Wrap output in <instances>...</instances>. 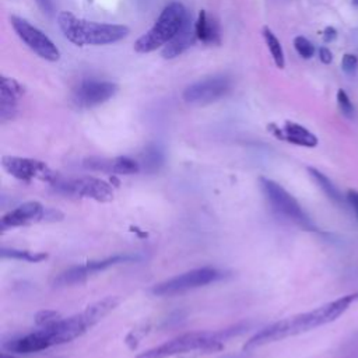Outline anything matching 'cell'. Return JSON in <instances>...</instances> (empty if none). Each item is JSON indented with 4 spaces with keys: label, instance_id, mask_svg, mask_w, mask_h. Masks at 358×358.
I'll return each instance as SVG.
<instances>
[{
    "label": "cell",
    "instance_id": "obj_7",
    "mask_svg": "<svg viewBox=\"0 0 358 358\" xmlns=\"http://www.w3.org/2000/svg\"><path fill=\"white\" fill-rule=\"evenodd\" d=\"M52 186L63 194L87 197V199H92L102 203L110 201L113 199L112 186L108 182L94 176H84V178H74V179H64L57 176V179L52 183Z\"/></svg>",
    "mask_w": 358,
    "mask_h": 358
},
{
    "label": "cell",
    "instance_id": "obj_20",
    "mask_svg": "<svg viewBox=\"0 0 358 358\" xmlns=\"http://www.w3.org/2000/svg\"><path fill=\"white\" fill-rule=\"evenodd\" d=\"M162 161H164L162 151L157 145H148L141 155L140 166L143 165L147 171H155L162 164Z\"/></svg>",
    "mask_w": 358,
    "mask_h": 358
},
{
    "label": "cell",
    "instance_id": "obj_6",
    "mask_svg": "<svg viewBox=\"0 0 358 358\" xmlns=\"http://www.w3.org/2000/svg\"><path fill=\"white\" fill-rule=\"evenodd\" d=\"M222 277H224V273L214 267H200V268L182 273L172 278H168L159 284H155L151 292L158 296L178 295L186 291L215 282Z\"/></svg>",
    "mask_w": 358,
    "mask_h": 358
},
{
    "label": "cell",
    "instance_id": "obj_32",
    "mask_svg": "<svg viewBox=\"0 0 358 358\" xmlns=\"http://www.w3.org/2000/svg\"><path fill=\"white\" fill-rule=\"evenodd\" d=\"M351 3H352L355 7H358V0H351Z\"/></svg>",
    "mask_w": 358,
    "mask_h": 358
},
{
    "label": "cell",
    "instance_id": "obj_3",
    "mask_svg": "<svg viewBox=\"0 0 358 358\" xmlns=\"http://www.w3.org/2000/svg\"><path fill=\"white\" fill-rule=\"evenodd\" d=\"M245 326L236 324L228 329L217 331H194L175 337L164 344L152 347L143 351L137 358H169L178 354H185L190 351H215L221 350L224 343L243 331Z\"/></svg>",
    "mask_w": 358,
    "mask_h": 358
},
{
    "label": "cell",
    "instance_id": "obj_17",
    "mask_svg": "<svg viewBox=\"0 0 358 358\" xmlns=\"http://www.w3.org/2000/svg\"><path fill=\"white\" fill-rule=\"evenodd\" d=\"M196 34L204 43H220V25L214 18H210L204 10L199 13L196 20Z\"/></svg>",
    "mask_w": 358,
    "mask_h": 358
},
{
    "label": "cell",
    "instance_id": "obj_8",
    "mask_svg": "<svg viewBox=\"0 0 358 358\" xmlns=\"http://www.w3.org/2000/svg\"><path fill=\"white\" fill-rule=\"evenodd\" d=\"M10 22L18 38L39 57L48 62H57L60 59V50L57 49V46L29 21L18 15H11Z\"/></svg>",
    "mask_w": 358,
    "mask_h": 358
},
{
    "label": "cell",
    "instance_id": "obj_26",
    "mask_svg": "<svg viewBox=\"0 0 358 358\" xmlns=\"http://www.w3.org/2000/svg\"><path fill=\"white\" fill-rule=\"evenodd\" d=\"M347 201H348L350 207L354 211L355 220L358 221V192L357 190H348L347 192Z\"/></svg>",
    "mask_w": 358,
    "mask_h": 358
},
{
    "label": "cell",
    "instance_id": "obj_10",
    "mask_svg": "<svg viewBox=\"0 0 358 358\" xmlns=\"http://www.w3.org/2000/svg\"><path fill=\"white\" fill-rule=\"evenodd\" d=\"M1 165L10 175L21 180L38 179L52 185L59 176L45 162L38 159H31V158L4 155L1 158Z\"/></svg>",
    "mask_w": 358,
    "mask_h": 358
},
{
    "label": "cell",
    "instance_id": "obj_5",
    "mask_svg": "<svg viewBox=\"0 0 358 358\" xmlns=\"http://www.w3.org/2000/svg\"><path fill=\"white\" fill-rule=\"evenodd\" d=\"M260 187L267 201L277 214L306 231L315 229V224L308 215V213L302 208L296 199L291 193H288L282 186H280L277 182L271 179L260 178Z\"/></svg>",
    "mask_w": 358,
    "mask_h": 358
},
{
    "label": "cell",
    "instance_id": "obj_25",
    "mask_svg": "<svg viewBox=\"0 0 358 358\" xmlns=\"http://www.w3.org/2000/svg\"><path fill=\"white\" fill-rule=\"evenodd\" d=\"M341 67L345 73H354L358 67V57L352 53H345L341 60Z\"/></svg>",
    "mask_w": 358,
    "mask_h": 358
},
{
    "label": "cell",
    "instance_id": "obj_21",
    "mask_svg": "<svg viewBox=\"0 0 358 358\" xmlns=\"http://www.w3.org/2000/svg\"><path fill=\"white\" fill-rule=\"evenodd\" d=\"M1 256L3 257H10V259H20V260H25V262H41L43 259H46L45 253H34V252H28V250H18V249H7L3 248L1 249Z\"/></svg>",
    "mask_w": 358,
    "mask_h": 358
},
{
    "label": "cell",
    "instance_id": "obj_27",
    "mask_svg": "<svg viewBox=\"0 0 358 358\" xmlns=\"http://www.w3.org/2000/svg\"><path fill=\"white\" fill-rule=\"evenodd\" d=\"M319 59L323 64H330L333 62V53L329 48L326 46H322L319 48Z\"/></svg>",
    "mask_w": 358,
    "mask_h": 358
},
{
    "label": "cell",
    "instance_id": "obj_1",
    "mask_svg": "<svg viewBox=\"0 0 358 358\" xmlns=\"http://www.w3.org/2000/svg\"><path fill=\"white\" fill-rule=\"evenodd\" d=\"M358 301V292L344 295L338 299H334L326 305H322L313 310L299 313L282 320H278L275 323H271L270 326L262 329L255 336H252L246 344L243 345V350H253L259 348L262 345L296 336L305 331H309L315 327L323 326L326 323L334 322L337 317H340L351 303Z\"/></svg>",
    "mask_w": 358,
    "mask_h": 358
},
{
    "label": "cell",
    "instance_id": "obj_23",
    "mask_svg": "<svg viewBox=\"0 0 358 358\" xmlns=\"http://www.w3.org/2000/svg\"><path fill=\"white\" fill-rule=\"evenodd\" d=\"M337 105L341 110V113L347 117H352L354 113H355V108L350 99V96L347 95V92L344 90H338L337 91Z\"/></svg>",
    "mask_w": 358,
    "mask_h": 358
},
{
    "label": "cell",
    "instance_id": "obj_18",
    "mask_svg": "<svg viewBox=\"0 0 358 358\" xmlns=\"http://www.w3.org/2000/svg\"><path fill=\"white\" fill-rule=\"evenodd\" d=\"M308 172H309L310 178L316 182V185L322 189V192L327 196V199H330L336 204H343V196L330 178H327L323 172H320L319 169L312 168V166L308 168Z\"/></svg>",
    "mask_w": 358,
    "mask_h": 358
},
{
    "label": "cell",
    "instance_id": "obj_2",
    "mask_svg": "<svg viewBox=\"0 0 358 358\" xmlns=\"http://www.w3.org/2000/svg\"><path fill=\"white\" fill-rule=\"evenodd\" d=\"M57 25L67 41L77 46L115 43L129 35V28L119 24H105L76 17L70 11L57 14Z\"/></svg>",
    "mask_w": 358,
    "mask_h": 358
},
{
    "label": "cell",
    "instance_id": "obj_16",
    "mask_svg": "<svg viewBox=\"0 0 358 358\" xmlns=\"http://www.w3.org/2000/svg\"><path fill=\"white\" fill-rule=\"evenodd\" d=\"M24 94L22 85L11 78L1 77V90H0V119L1 122L11 120L17 113V99Z\"/></svg>",
    "mask_w": 358,
    "mask_h": 358
},
{
    "label": "cell",
    "instance_id": "obj_14",
    "mask_svg": "<svg viewBox=\"0 0 358 358\" xmlns=\"http://www.w3.org/2000/svg\"><path fill=\"white\" fill-rule=\"evenodd\" d=\"M267 129L280 140L303 145V147H316L317 145V137L309 131L306 127L295 123V122H285L282 127H278L275 123H270Z\"/></svg>",
    "mask_w": 358,
    "mask_h": 358
},
{
    "label": "cell",
    "instance_id": "obj_12",
    "mask_svg": "<svg viewBox=\"0 0 358 358\" xmlns=\"http://www.w3.org/2000/svg\"><path fill=\"white\" fill-rule=\"evenodd\" d=\"M130 257L127 256H112V257H108V259H103V260H95V262H88L85 264H81V266H74V267H70L67 268L66 271L60 273L53 284L56 287H64V285H73V284H77V282H81L84 281L85 278H88L90 275H92L96 271H101V270H105L110 266H115L117 263H122L124 260H129Z\"/></svg>",
    "mask_w": 358,
    "mask_h": 358
},
{
    "label": "cell",
    "instance_id": "obj_22",
    "mask_svg": "<svg viewBox=\"0 0 358 358\" xmlns=\"http://www.w3.org/2000/svg\"><path fill=\"white\" fill-rule=\"evenodd\" d=\"M294 48L298 52V55L303 59H310L315 53V46L305 36H295L294 38Z\"/></svg>",
    "mask_w": 358,
    "mask_h": 358
},
{
    "label": "cell",
    "instance_id": "obj_19",
    "mask_svg": "<svg viewBox=\"0 0 358 358\" xmlns=\"http://www.w3.org/2000/svg\"><path fill=\"white\" fill-rule=\"evenodd\" d=\"M263 38L264 42L273 56V60L275 63V66L278 69H284L285 66V57H284V50L282 46L280 43V41L277 39V36L274 35V32L268 28V27H263Z\"/></svg>",
    "mask_w": 358,
    "mask_h": 358
},
{
    "label": "cell",
    "instance_id": "obj_30",
    "mask_svg": "<svg viewBox=\"0 0 358 358\" xmlns=\"http://www.w3.org/2000/svg\"><path fill=\"white\" fill-rule=\"evenodd\" d=\"M347 348H358V333H355L352 338L347 343Z\"/></svg>",
    "mask_w": 358,
    "mask_h": 358
},
{
    "label": "cell",
    "instance_id": "obj_31",
    "mask_svg": "<svg viewBox=\"0 0 358 358\" xmlns=\"http://www.w3.org/2000/svg\"><path fill=\"white\" fill-rule=\"evenodd\" d=\"M1 358H14V357L11 355V352H10V354H6V352H3V354H1Z\"/></svg>",
    "mask_w": 358,
    "mask_h": 358
},
{
    "label": "cell",
    "instance_id": "obj_15",
    "mask_svg": "<svg viewBox=\"0 0 358 358\" xmlns=\"http://www.w3.org/2000/svg\"><path fill=\"white\" fill-rule=\"evenodd\" d=\"M197 39L199 38L196 34V21L193 22L192 17L189 15L179 32L164 46L161 55L164 59H173L187 50L192 45H194Z\"/></svg>",
    "mask_w": 358,
    "mask_h": 358
},
{
    "label": "cell",
    "instance_id": "obj_13",
    "mask_svg": "<svg viewBox=\"0 0 358 358\" xmlns=\"http://www.w3.org/2000/svg\"><path fill=\"white\" fill-rule=\"evenodd\" d=\"M49 211L38 201H27L17 208L8 211L1 218V229L22 227L27 224L43 221L45 218H52L48 214Z\"/></svg>",
    "mask_w": 358,
    "mask_h": 358
},
{
    "label": "cell",
    "instance_id": "obj_29",
    "mask_svg": "<svg viewBox=\"0 0 358 358\" xmlns=\"http://www.w3.org/2000/svg\"><path fill=\"white\" fill-rule=\"evenodd\" d=\"M36 3H38V6H39L45 13L50 14V13L53 11V7H52L50 0H36Z\"/></svg>",
    "mask_w": 358,
    "mask_h": 358
},
{
    "label": "cell",
    "instance_id": "obj_28",
    "mask_svg": "<svg viewBox=\"0 0 358 358\" xmlns=\"http://www.w3.org/2000/svg\"><path fill=\"white\" fill-rule=\"evenodd\" d=\"M336 38H337V29L334 27L329 25L323 29V41L324 42H333Z\"/></svg>",
    "mask_w": 358,
    "mask_h": 358
},
{
    "label": "cell",
    "instance_id": "obj_4",
    "mask_svg": "<svg viewBox=\"0 0 358 358\" xmlns=\"http://www.w3.org/2000/svg\"><path fill=\"white\" fill-rule=\"evenodd\" d=\"M187 17L189 14L182 3H169L154 25L134 42V50L137 53H150L165 46L179 32Z\"/></svg>",
    "mask_w": 358,
    "mask_h": 358
},
{
    "label": "cell",
    "instance_id": "obj_24",
    "mask_svg": "<svg viewBox=\"0 0 358 358\" xmlns=\"http://www.w3.org/2000/svg\"><path fill=\"white\" fill-rule=\"evenodd\" d=\"M60 316L59 313L53 312V310H42L36 315V323L41 326V327H45V326H49L52 323H55L56 320H59Z\"/></svg>",
    "mask_w": 358,
    "mask_h": 358
},
{
    "label": "cell",
    "instance_id": "obj_9",
    "mask_svg": "<svg viewBox=\"0 0 358 358\" xmlns=\"http://www.w3.org/2000/svg\"><path fill=\"white\" fill-rule=\"evenodd\" d=\"M231 90V80L227 76H213L187 85L182 98L187 103L204 105L222 98Z\"/></svg>",
    "mask_w": 358,
    "mask_h": 358
},
{
    "label": "cell",
    "instance_id": "obj_11",
    "mask_svg": "<svg viewBox=\"0 0 358 358\" xmlns=\"http://www.w3.org/2000/svg\"><path fill=\"white\" fill-rule=\"evenodd\" d=\"M116 92L117 85L112 81L85 80L76 90L73 101L80 108H94L110 99Z\"/></svg>",
    "mask_w": 358,
    "mask_h": 358
}]
</instances>
